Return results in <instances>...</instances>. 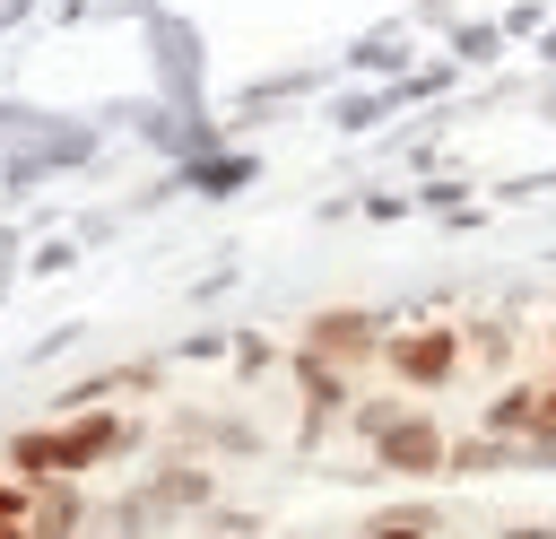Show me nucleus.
<instances>
[{
    "label": "nucleus",
    "mask_w": 556,
    "mask_h": 539,
    "mask_svg": "<svg viewBox=\"0 0 556 539\" xmlns=\"http://www.w3.org/2000/svg\"><path fill=\"white\" fill-rule=\"evenodd\" d=\"M104 452H122V417H78V426H35L9 443V469L17 478H78L96 469Z\"/></svg>",
    "instance_id": "f257e3e1"
},
{
    "label": "nucleus",
    "mask_w": 556,
    "mask_h": 539,
    "mask_svg": "<svg viewBox=\"0 0 556 539\" xmlns=\"http://www.w3.org/2000/svg\"><path fill=\"white\" fill-rule=\"evenodd\" d=\"M382 356H391V374H400V383H417V391H434V383H452V374H460V339H452L443 322H426V330H400Z\"/></svg>",
    "instance_id": "f03ea898"
},
{
    "label": "nucleus",
    "mask_w": 556,
    "mask_h": 539,
    "mask_svg": "<svg viewBox=\"0 0 556 539\" xmlns=\"http://www.w3.org/2000/svg\"><path fill=\"white\" fill-rule=\"evenodd\" d=\"M17 530H70V504L61 496H35V478L26 487H0V539H17Z\"/></svg>",
    "instance_id": "7ed1b4c3"
},
{
    "label": "nucleus",
    "mask_w": 556,
    "mask_h": 539,
    "mask_svg": "<svg viewBox=\"0 0 556 539\" xmlns=\"http://www.w3.org/2000/svg\"><path fill=\"white\" fill-rule=\"evenodd\" d=\"M495 426H513V435H530V443H547V452H556V383L495 400Z\"/></svg>",
    "instance_id": "20e7f679"
},
{
    "label": "nucleus",
    "mask_w": 556,
    "mask_h": 539,
    "mask_svg": "<svg viewBox=\"0 0 556 539\" xmlns=\"http://www.w3.org/2000/svg\"><path fill=\"white\" fill-rule=\"evenodd\" d=\"M365 348H374V322H365V313H321V322H313V356H339V365H348V356H365Z\"/></svg>",
    "instance_id": "39448f33"
},
{
    "label": "nucleus",
    "mask_w": 556,
    "mask_h": 539,
    "mask_svg": "<svg viewBox=\"0 0 556 539\" xmlns=\"http://www.w3.org/2000/svg\"><path fill=\"white\" fill-rule=\"evenodd\" d=\"M382 461H391V469H434V461H443V435H434L426 417H408V426L382 435Z\"/></svg>",
    "instance_id": "423d86ee"
}]
</instances>
